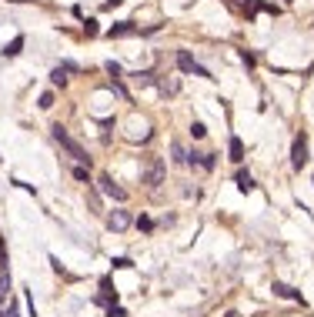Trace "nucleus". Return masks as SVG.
I'll return each mask as SVG.
<instances>
[{"mask_svg": "<svg viewBox=\"0 0 314 317\" xmlns=\"http://www.w3.org/2000/svg\"><path fill=\"white\" fill-rule=\"evenodd\" d=\"M291 164L298 167V170L308 164V137H304V134H298L294 144H291Z\"/></svg>", "mask_w": 314, "mask_h": 317, "instance_id": "obj_4", "label": "nucleus"}, {"mask_svg": "<svg viewBox=\"0 0 314 317\" xmlns=\"http://www.w3.org/2000/svg\"><path fill=\"white\" fill-rule=\"evenodd\" d=\"M20 47H23V37H13V40H10V47L3 50V57H17V54H20Z\"/></svg>", "mask_w": 314, "mask_h": 317, "instance_id": "obj_15", "label": "nucleus"}, {"mask_svg": "<svg viewBox=\"0 0 314 317\" xmlns=\"http://www.w3.org/2000/svg\"><path fill=\"white\" fill-rule=\"evenodd\" d=\"M111 87H114V94H117V97H124V100L131 97V94H127V90H124V84H121V80H114Z\"/></svg>", "mask_w": 314, "mask_h": 317, "instance_id": "obj_23", "label": "nucleus"}, {"mask_svg": "<svg viewBox=\"0 0 314 317\" xmlns=\"http://www.w3.org/2000/svg\"><path fill=\"white\" fill-rule=\"evenodd\" d=\"M191 137H194V141H201V137H207V127H204L201 121H194V124H191Z\"/></svg>", "mask_w": 314, "mask_h": 317, "instance_id": "obj_16", "label": "nucleus"}, {"mask_svg": "<svg viewBox=\"0 0 314 317\" xmlns=\"http://www.w3.org/2000/svg\"><path fill=\"white\" fill-rule=\"evenodd\" d=\"M107 74H114V80L121 77V64H114V60H107Z\"/></svg>", "mask_w": 314, "mask_h": 317, "instance_id": "obj_25", "label": "nucleus"}, {"mask_svg": "<svg viewBox=\"0 0 314 317\" xmlns=\"http://www.w3.org/2000/svg\"><path fill=\"white\" fill-rule=\"evenodd\" d=\"M214 157H217V154H204V160H201V167H204V170H214V164H217Z\"/></svg>", "mask_w": 314, "mask_h": 317, "instance_id": "obj_22", "label": "nucleus"}, {"mask_svg": "<svg viewBox=\"0 0 314 317\" xmlns=\"http://www.w3.org/2000/svg\"><path fill=\"white\" fill-rule=\"evenodd\" d=\"M157 87H160V94H177L180 84H177V80H167V77H164V80H157Z\"/></svg>", "mask_w": 314, "mask_h": 317, "instance_id": "obj_14", "label": "nucleus"}, {"mask_svg": "<svg viewBox=\"0 0 314 317\" xmlns=\"http://www.w3.org/2000/svg\"><path fill=\"white\" fill-rule=\"evenodd\" d=\"M7 291H10V277H0V304L7 301Z\"/></svg>", "mask_w": 314, "mask_h": 317, "instance_id": "obj_21", "label": "nucleus"}, {"mask_svg": "<svg viewBox=\"0 0 314 317\" xmlns=\"http://www.w3.org/2000/svg\"><path fill=\"white\" fill-rule=\"evenodd\" d=\"M274 294H278V297H288V301H301V291H294V287L281 284V281H274Z\"/></svg>", "mask_w": 314, "mask_h": 317, "instance_id": "obj_10", "label": "nucleus"}, {"mask_svg": "<svg viewBox=\"0 0 314 317\" xmlns=\"http://www.w3.org/2000/svg\"><path fill=\"white\" fill-rule=\"evenodd\" d=\"M177 70H184V74H201V77H207V70H204L197 60H194L187 50H177Z\"/></svg>", "mask_w": 314, "mask_h": 317, "instance_id": "obj_5", "label": "nucleus"}, {"mask_svg": "<svg viewBox=\"0 0 314 317\" xmlns=\"http://www.w3.org/2000/svg\"><path fill=\"white\" fill-rule=\"evenodd\" d=\"M137 227H141V230H147V234H151V230H154V220L147 217V214H141V217H137Z\"/></svg>", "mask_w": 314, "mask_h": 317, "instance_id": "obj_20", "label": "nucleus"}, {"mask_svg": "<svg viewBox=\"0 0 314 317\" xmlns=\"http://www.w3.org/2000/svg\"><path fill=\"white\" fill-rule=\"evenodd\" d=\"M37 107H40V110H50V107H54V94H50V90H47V94H40Z\"/></svg>", "mask_w": 314, "mask_h": 317, "instance_id": "obj_17", "label": "nucleus"}, {"mask_svg": "<svg viewBox=\"0 0 314 317\" xmlns=\"http://www.w3.org/2000/svg\"><path fill=\"white\" fill-rule=\"evenodd\" d=\"M107 227H111V230H127V227H131V210L114 207L111 214H107Z\"/></svg>", "mask_w": 314, "mask_h": 317, "instance_id": "obj_6", "label": "nucleus"}, {"mask_svg": "<svg viewBox=\"0 0 314 317\" xmlns=\"http://www.w3.org/2000/svg\"><path fill=\"white\" fill-rule=\"evenodd\" d=\"M164 174H167V167H164V157H157V154H151L147 157V164H144V180L147 187H160L164 184Z\"/></svg>", "mask_w": 314, "mask_h": 317, "instance_id": "obj_2", "label": "nucleus"}, {"mask_svg": "<svg viewBox=\"0 0 314 317\" xmlns=\"http://www.w3.org/2000/svg\"><path fill=\"white\" fill-rule=\"evenodd\" d=\"M50 134H54V141L60 144V147H64V151H67V154L74 157V160H77L80 167H84V164L90 167V157H87V151H84V147H80V144H77V141H74V137L67 134V127H60V124H54V127H50Z\"/></svg>", "mask_w": 314, "mask_h": 317, "instance_id": "obj_1", "label": "nucleus"}, {"mask_svg": "<svg viewBox=\"0 0 314 317\" xmlns=\"http://www.w3.org/2000/svg\"><path fill=\"white\" fill-rule=\"evenodd\" d=\"M127 33H134V23H131V20H121V23H114L111 30H107V37H127Z\"/></svg>", "mask_w": 314, "mask_h": 317, "instance_id": "obj_11", "label": "nucleus"}, {"mask_svg": "<svg viewBox=\"0 0 314 317\" xmlns=\"http://www.w3.org/2000/svg\"><path fill=\"white\" fill-rule=\"evenodd\" d=\"M107 317H127V311H124V307H107Z\"/></svg>", "mask_w": 314, "mask_h": 317, "instance_id": "obj_24", "label": "nucleus"}, {"mask_svg": "<svg viewBox=\"0 0 314 317\" xmlns=\"http://www.w3.org/2000/svg\"><path fill=\"white\" fill-rule=\"evenodd\" d=\"M97 190H101L104 197L117 200V204H124V200H127V190H124V187H117V184H114V177H107V174L97 177Z\"/></svg>", "mask_w": 314, "mask_h": 317, "instance_id": "obj_3", "label": "nucleus"}, {"mask_svg": "<svg viewBox=\"0 0 314 317\" xmlns=\"http://www.w3.org/2000/svg\"><path fill=\"white\" fill-rule=\"evenodd\" d=\"M241 3H251V0H241Z\"/></svg>", "mask_w": 314, "mask_h": 317, "instance_id": "obj_28", "label": "nucleus"}, {"mask_svg": "<svg viewBox=\"0 0 314 317\" xmlns=\"http://www.w3.org/2000/svg\"><path fill=\"white\" fill-rule=\"evenodd\" d=\"M74 180H80V184H87V187H90V174H87V170H84L80 164L74 167Z\"/></svg>", "mask_w": 314, "mask_h": 317, "instance_id": "obj_18", "label": "nucleus"}, {"mask_svg": "<svg viewBox=\"0 0 314 317\" xmlns=\"http://www.w3.org/2000/svg\"><path fill=\"white\" fill-rule=\"evenodd\" d=\"M117 3H124V0H107V7H117Z\"/></svg>", "mask_w": 314, "mask_h": 317, "instance_id": "obj_26", "label": "nucleus"}, {"mask_svg": "<svg viewBox=\"0 0 314 317\" xmlns=\"http://www.w3.org/2000/svg\"><path fill=\"white\" fill-rule=\"evenodd\" d=\"M114 267H117V271H127V267H134V261H131V257H114Z\"/></svg>", "mask_w": 314, "mask_h": 317, "instance_id": "obj_19", "label": "nucleus"}, {"mask_svg": "<svg viewBox=\"0 0 314 317\" xmlns=\"http://www.w3.org/2000/svg\"><path fill=\"white\" fill-rule=\"evenodd\" d=\"M131 77H134V84H141V87H151V84H157L154 70H137V74H131Z\"/></svg>", "mask_w": 314, "mask_h": 317, "instance_id": "obj_12", "label": "nucleus"}, {"mask_svg": "<svg viewBox=\"0 0 314 317\" xmlns=\"http://www.w3.org/2000/svg\"><path fill=\"white\" fill-rule=\"evenodd\" d=\"M0 317H10V314H7V311H0Z\"/></svg>", "mask_w": 314, "mask_h": 317, "instance_id": "obj_27", "label": "nucleus"}, {"mask_svg": "<svg viewBox=\"0 0 314 317\" xmlns=\"http://www.w3.org/2000/svg\"><path fill=\"white\" fill-rule=\"evenodd\" d=\"M170 154H174V157H170V160H174V164H187V151H184V144H170Z\"/></svg>", "mask_w": 314, "mask_h": 317, "instance_id": "obj_13", "label": "nucleus"}, {"mask_svg": "<svg viewBox=\"0 0 314 317\" xmlns=\"http://www.w3.org/2000/svg\"><path fill=\"white\" fill-rule=\"evenodd\" d=\"M74 70H77V64L54 67V70H50V84H54V87H64V84H67V74H74Z\"/></svg>", "mask_w": 314, "mask_h": 317, "instance_id": "obj_7", "label": "nucleus"}, {"mask_svg": "<svg viewBox=\"0 0 314 317\" xmlns=\"http://www.w3.org/2000/svg\"><path fill=\"white\" fill-rule=\"evenodd\" d=\"M234 180H237V190H241V194H251V190L258 187V184H254V177L247 174V170H237V174H234Z\"/></svg>", "mask_w": 314, "mask_h": 317, "instance_id": "obj_8", "label": "nucleus"}, {"mask_svg": "<svg viewBox=\"0 0 314 317\" xmlns=\"http://www.w3.org/2000/svg\"><path fill=\"white\" fill-rule=\"evenodd\" d=\"M227 154H231V160H234V164L244 160V144H241V137H231V141H227Z\"/></svg>", "mask_w": 314, "mask_h": 317, "instance_id": "obj_9", "label": "nucleus"}]
</instances>
